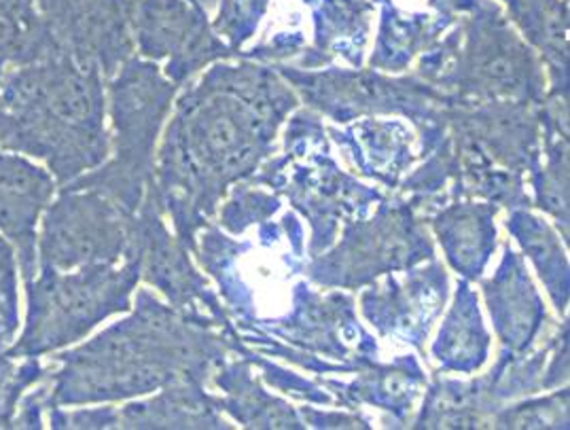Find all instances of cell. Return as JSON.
<instances>
[{
  "label": "cell",
  "instance_id": "1",
  "mask_svg": "<svg viewBox=\"0 0 570 430\" xmlns=\"http://www.w3.org/2000/svg\"><path fill=\"white\" fill-rule=\"evenodd\" d=\"M299 98L281 72L253 60L208 66L175 98L155 155V194L178 242L196 248L232 187L278 152Z\"/></svg>",
  "mask_w": 570,
  "mask_h": 430
},
{
  "label": "cell",
  "instance_id": "2",
  "mask_svg": "<svg viewBox=\"0 0 570 430\" xmlns=\"http://www.w3.org/2000/svg\"><path fill=\"white\" fill-rule=\"evenodd\" d=\"M204 323L191 324V314L183 316L142 289L130 316L56 356L51 408L115 405L178 380H202L220 354L215 338L199 333Z\"/></svg>",
  "mask_w": 570,
  "mask_h": 430
},
{
  "label": "cell",
  "instance_id": "3",
  "mask_svg": "<svg viewBox=\"0 0 570 430\" xmlns=\"http://www.w3.org/2000/svg\"><path fill=\"white\" fill-rule=\"evenodd\" d=\"M107 77L62 53L0 75V149L68 185L109 159Z\"/></svg>",
  "mask_w": 570,
  "mask_h": 430
},
{
  "label": "cell",
  "instance_id": "4",
  "mask_svg": "<svg viewBox=\"0 0 570 430\" xmlns=\"http://www.w3.org/2000/svg\"><path fill=\"white\" fill-rule=\"evenodd\" d=\"M414 68L420 81L435 87L452 105L539 107L548 96L546 66L494 0H482L431 51L422 53Z\"/></svg>",
  "mask_w": 570,
  "mask_h": 430
},
{
  "label": "cell",
  "instance_id": "5",
  "mask_svg": "<svg viewBox=\"0 0 570 430\" xmlns=\"http://www.w3.org/2000/svg\"><path fill=\"white\" fill-rule=\"evenodd\" d=\"M248 180L285 197L304 216L314 255L330 248L348 223L372 215L386 199L340 164L323 117L309 108L286 119L283 152L274 153Z\"/></svg>",
  "mask_w": 570,
  "mask_h": 430
},
{
  "label": "cell",
  "instance_id": "6",
  "mask_svg": "<svg viewBox=\"0 0 570 430\" xmlns=\"http://www.w3.org/2000/svg\"><path fill=\"white\" fill-rule=\"evenodd\" d=\"M178 89L149 60L132 56L119 66L107 86L109 159L72 183L109 195L128 215H136L154 183L157 143Z\"/></svg>",
  "mask_w": 570,
  "mask_h": 430
},
{
  "label": "cell",
  "instance_id": "7",
  "mask_svg": "<svg viewBox=\"0 0 570 430\" xmlns=\"http://www.w3.org/2000/svg\"><path fill=\"white\" fill-rule=\"evenodd\" d=\"M138 280L134 258L77 270H37L26 280V319L11 350L41 359L79 344L110 316L132 307Z\"/></svg>",
  "mask_w": 570,
  "mask_h": 430
},
{
  "label": "cell",
  "instance_id": "8",
  "mask_svg": "<svg viewBox=\"0 0 570 430\" xmlns=\"http://www.w3.org/2000/svg\"><path fill=\"white\" fill-rule=\"evenodd\" d=\"M309 110L346 126L361 117H403L417 129L443 121L452 102L416 75H386L373 68L274 66Z\"/></svg>",
  "mask_w": 570,
  "mask_h": 430
},
{
  "label": "cell",
  "instance_id": "9",
  "mask_svg": "<svg viewBox=\"0 0 570 430\" xmlns=\"http://www.w3.org/2000/svg\"><path fill=\"white\" fill-rule=\"evenodd\" d=\"M134 215L109 195L68 183L47 206L37 240L39 270H77L124 263Z\"/></svg>",
  "mask_w": 570,
  "mask_h": 430
},
{
  "label": "cell",
  "instance_id": "10",
  "mask_svg": "<svg viewBox=\"0 0 570 430\" xmlns=\"http://www.w3.org/2000/svg\"><path fill=\"white\" fill-rule=\"evenodd\" d=\"M433 242L414 204L403 197H386L372 215L348 223L340 244L314 261L312 276L330 284L356 286L375 274L414 267L433 258Z\"/></svg>",
  "mask_w": 570,
  "mask_h": 430
},
{
  "label": "cell",
  "instance_id": "11",
  "mask_svg": "<svg viewBox=\"0 0 570 430\" xmlns=\"http://www.w3.org/2000/svg\"><path fill=\"white\" fill-rule=\"evenodd\" d=\"M134 49L142 60L164 65L175 84H191L208 66L238 60L213 30L198 0H134Z\"/></svg>",
  "mask_w": 570,
  "mask_h": 430
},
{
  "label": "cell",
  "instance_id": "12",
  "mask_svg": "<svg viewBox=\"0 0 570 430\" xmlns=\"http://www.w3.org/2000/svg\"><path fill=\"white\" fill-rule=\"evenodd\" d=\"M56 53L98 68L107 81L134 53V0H37Z\"/></svg>",
  "mask_w": 570,
  "mask_h": 430
},
{
  "label": "cell",
  "instance_id": "13",
  "mask_svg": "<svg viewBox=\"0 0 570 430\" xmlns=\"http://www.w3.org/2000/svg\"><path fill=\"white\" fill-rule=\"evenodd\" d=\"M482 0H373L375 43L370 68L401 75L480 7Z\"/></svg>",
  "mask_w": 570,
  "mask_h": 430
},
{
  "label": "cell",
  "instance_id": "14",
  "mask_svg": "<svg viewBox=\"0 0 570 430\" xmlns=\"http://www.w3.org/2000/svg\"><path fill=\"white\" fill-rule=\"evenodd\" d=\"M327 134L351 170L389 192L426 157L420 131L403 117H361L344 128L327 126Z\"/></svg>",
  "mask_w": 570,
  "mask_h": 430
},
{
  "label": "cell",
  "instance_id": "15",
  "mask_svg": "<svg viewBox=\"0 0 570 430\" xmlns=\"http://www.w3.org/2000/svg\"><path fill=\"white\" fill-rule=\"evenodd\" d=\"M56 192L58 183L47 168L20 153L0 149V234L13 244L26 280L39 270V225Z\"/></svg>",
  "mask_w": 570,
  "mask_h": 430
},
{
  "label": "cell",
  "instance_id": "16",
  "mask_svg": "<svg viewBox=\"0 0 570 430\" xmlns=\"http://www.w3.org/2000/svg\"><path fill=\"white\" fill-rule=\"evenodd\" d=\"M306 18V53L297 68H325L344 62L361 68L372 39L373 0H297Z\"/></svg>",
  "mask_w": 570,
  "mask_h": 430
},
{
  "label": "cell",
  "instance_id": "17",
  "mask_svg": "<svg viewBox=\"0 0 570 430\" xmlns=\"http://www.w3.org/2000/svg\"><path fill=\"white\" fill-rule=\"evenodd\" d=\"M499 206L471 199L445 197L422 218L433 229L448 263L464 276L480 278L499 244Z\"/></svg>",
  "mask_w": 570,
  "mask_h": 430
},
{
  "label": "cell",
  "instance_id": "18",
  "mask_svg": "<svg viewBox=\"0 0 570 430\" xmlns=\"http://www.w3.org/2000/svg\"><path fill=\"white\" fill-rule=\"evenodd\" d=\"M410 284L382 286L363 295V314L382 333H395L407 338L405 342H424L431 331V321L441 312L448 297V276L435 263L424 270H414Z\"/></svg>",
  "mask_w": 570,
  "mask_h": 430
},
{
  "label": "cell",
  "instance_id": "19",
  "mask_svg": "<svg viewBox=\"0 0 570 430\" xmlns=\"http://www.w3.org/2000/svg\"><path fill=\"white\" fill-rule=\"evenodd\" d=\"M504 4L507 20L546 66L549 96H569V2L504 0Z\"/></svg>",
  "mask_w": 570,
  "mask_h": 430
},
{
  "label": "cell",
  "instance_id": "20",
  "mask_svg": "<svg viewBox=\"0 0 570 430\" xmlns=\"http://www.w3.org/2000/svg\"><path fill=\"white\" fill-rule=\"evenodd\" d=\"M483 291L501 342L511 345V350H524L541 326L543 303L537 297L532 282L527 278V267L509 244L504 246L499 274L485 282Z\"/></svg>",
  "mask_w": 570,
  "mask_h": 430
},
{
  "label": "cell",
  "instance_id": "21",
  "mask_svg": "<svg viewBox=\"0 0 570 430\" xmlns=\"http://www.w3.org/2000/svg\"><path fill=\"white\" fill-rule=\"evenodd\" d=\"M199 388L187 380L183 387L170 384L161 388L151 401H138L126 408H117V429H189L220 424L219 418L208 408Z\"/></svg>",
  "mask_w": 570,
  "mask_h": 430
},
{
  "label": "cell",
  "instance_id": "22",
  "mask_svg": "<svg viewBox=\"0 0 570 430\" xmlns=\"http://www.w3.org/2000/svg\"><path fill=\"white\" fill-rule=\"evenodd\" d=\"M504 227L546 280L556 307L564 312L569 297V261L553 227L528 208H511Z\"/></svg>",
  "mask_w": 570,
  "mask_h": 430
},
{
  "label": "cell",
  "instance_id": "23",
  "mask_svg": "<svg viewBox=\"0 0 570 430\" xmlns=\"http://www.w3.org/2000/svg\"><path fill=\"white\" fill-rule=\"evenodd\" d=\"M433 354L445 369L462 373H471L485 363L488 333L478 310V295L466 282L459 286L456 302L443 323Z\"/></svg>",
  "mask_w": 570,
  "mask_h": 430
},
{
  "label": "cell",
  "instance_id": "24",
  "mask_svg": "<svg viewBox=\"0 0 570 430\" xmlns=\"http://www.w3.org/2000/svg\"><path fill=\"white\" fill-rule=\"evenodd\" d=\"M56 53L37 0H0V75Z\"/></svg>",
  "mask_w": 570,
  "mask_h": 430
},
{
  "label": "cell",
  "instance_id": "25",
  "mask_svg": "<svg viewBox=\"0 0 570 430\" xmlns=\"http://www.w3.org/2000/svg\"><path fill=\"white\" fill-rule=\"evenodd\" d=\"M49 367L39 356L18 354L11 348H0V429H13L16 416L28 390L41 384Z\"/></svg>",
  "mask_w": 570,
  "mask_h": 430
},
{
  "label": "cell",
  "instance_id": "26",
  "mask_svg": "<svg viewBox=\"0 0 570 430\" xmlns=\"http://www.w3.org/2000/svg\"><path fill=\"white\" fill-rule=\"evenodd\" d=\"M274 0H217L213 30L223 39L234 56L240 53L259 35Z\"/></svg>",
  "mask_w": 570,
  "mask_h": 430
},
{
  "label": "cell",
  "instance_id": "27",
  "mask_svg": "<svg viewBox=\"0 0 570 430\" xmlns=\"http://www.w3.org/2000/svg\"><path fill=\"white\" fill-rule=\"evenodd\" d=\"M20 261L13 244L0 234V348L20 333Z\"/></svg>",
  "mask_w": 570,
  "mask_h": 430
},
{
  "label": "cell",
  "instance_id": "28",
  "mask_svg": "<svg viewBox=\"0 0 570 430\" xmlns=\"http://www.w3.org/2000/svg\"><path fill=\"white\" fill-rule=\"evenodd\" d=\"M198 2L204 7V9H206V11H208V9H213V7L217 4V0H198Z\"/></svg>",
  "mask_w": 570,
  "mask_h": 430
}]
</instances>
